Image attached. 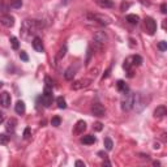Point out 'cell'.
I'll list each match as a JSON object with an SVG mask.
<instances>
[{"mask_svg":"<svg viewBox=\"0 0 167 167\" xmlns=\"http://www.w3.org/2000/svg\"><path fill=\"white\" fill-rule=\"evenodd\" d=\"M97 4L102 8H112L114 7L112 0H97Z\"/></svg>","mask_w":167,"mask_h":167,"instance_id":"20","label":"cell"},{"mask_svg":"<svg viewBox=\"0 0 167 167\" xmlns=\"http://www.w3.org/2000/svg\"><path fill=\"white\" fill-rule=\"evenodd\" d=\"M60 123H61V119L59 116H54L51 119V125H54V127H59Z\"/></svg>","mask_w":167,"mask_h":167,"instance_id":"27","label":"cell"},{"mask_svg":"<svg viewBox=\"0 0 167 167\" xmlns=\"http://www.w3.org/2000/svg\"><path fill=\"white\" fill-rule=\"evenodd\" d=\"M14 110L18 115H23L25 114V103H23L22 101H18L14 106Z\"/></svg>","mask_w":167,"mask_h":167,"instance_id":"19","label":"cell"},{"mask_svg":"<svg viewBox=\"0 0 167 167\" xmlns=\"http://www.w3.org/2000/svg\"><path fill=\"white\" fill-rule=\"evenodd\" d=\"M161 12L163 13V14H166V13H167V5L164 4V3L161 5Z\"/></svg>","mask_w":167,"mask_h":167,"instance_id":"34","label":"cell"},{"mask_svg":"<svg viewBox=\"0 0 167 167\" xmlns=\"http://www.w3.org/2000/svg\"><path fill=\"white\" fill-rule=\"evenodd\" d=\"M65 52H67V47L64 46V47H61V48H60L59 54H57V60H59V59H61V57H64Z\"/></svg>","mask_w":167,"mask_h":167,"instance_id":"29","label":"cell"},{"mask_svg":"<svg viewBox=\"0 0 167 167\" xmlns=\"http://www.w3.org/2000/svg\"><path fill=\"white\" fill-rule=\"evenodd\" d=\"M9 141V136H7L5 133H0V145H7Z\"/></svg>","mask_w":167,"mask_h":167,"instance_id":"26","label":"cell"},{"mask_svg":"<svg viewBox=\"0 0 167 167\" xmlns=\"http://www.w3.org/2000/svg\"><path fill=\"white\" fill-rule=\"evenodd\" d=\"M10 7L18 9V8L22 7V0H10Z\"/></svg>","mask_w":167,"mask_h":167,"instance_id":"24","label":"cell"},{"mask_svg":"<svg viewBox=\"0 0 167 167\" xmlns=\"http://www.w3.org/2000/svg\"><path fill=\"white\" fill-rule=\"evenodd\" d=\"M133 101H135V94L128 91V93L123 94V99H121V108L124 111H129L133 108Z\"/></svg>","mask_w":167,"mask_h":167,"instance_id":"2","label":"cell"},{"mask_svg":"<svg viewBox=\"0 0 167 167\" xmlns=\"http://www.w3.org/2000/svg\"><path fill=\"white\" fill-rule=\"evenodd\" d=\"M76 72H77V67H75V68H73V65H72V67H69L67 70H65V73H64V77H65V80H72V78L75 77Z\"/></svg>","mask_w":167,"mask_h":167,"instance_id":"16","label":"cell"},{"mask_svg":"<svg viewBox=\"0 0 167 167\" xmlns=\"http://www.w3.org/2000/svg\"><path fill=\"white\" fill-rule=\"evenodd\" d=\"M125 21H127L128 23H130V25H137L138 21H140V17H138L137 14H128L127 17H125Z\"/></svg>","mask_w":167,"mask_h":167,"instance_id":"17","label":"cell"},{"mask_svg":"<svg viewBox=\"0 0 167 167\" xmlns=\"http://www.w3.org/2000/svg\"><path fill=\"white\" fill-rule=\"evenodd\" d=\"M41 28V25L38 23V21L35 20H25L22 22V26H21V31L23 34V38H28L29 35H34V34L38 31V29Z\"/></svg>","mask_w":167,"mask_h":167,"instance_id":"1","label":"cell"},{"mask_svg":"<svg viewBox=\"0 0 167 167\" xmlns=\"http://www.w3.org/2000/svg\"><path fill=\"white\" fill-rule=\"evenodd\" d=\"M116 86H117V90H119L121 94H125V93H128V91H129V88H128V85H127V84H125L123 80H119V81H117V82H116Z\"/></svg>","mask_w":167,"mask_h":167,"instance_id":"15","label":"cell"},{"mask_svg":"<svg viewBox=\"0 0 167 167\" xmlns=\"http://www.w3.org/2000/svg\"><path fill=\"white\" fill-rule=\"evenodd\" d=\"M44 82H46V86H48V88H52V86H54V82H52V80L48 77V76L44 77Z\"/></svg>","mask_w":167,"mask_h":167,"instance_id":"30","label":"cell"},{"mask_svg":"<svg viewBox=\"0 0 167 167\" xmlns=\"http://www.w3.org/2000/svg\"><path fill=\"white\" fill-rule=\"evenodd\" d=\"M130 60H132L133 65H141L142 64V57L140 55H135V56H130Z\"/></svg>","mask_w":167,"mask_h":167,"instance_id":"21","label":"cell"},{"mask_svg":"<svg viewBox=\"0 0 167 167\" xmlns=\"http://www.w3.org/2000/svg\"><path fill=\"white\" fill-rule=\"evenodd\" d=\"M102 128H103V124H102V123H99V121H97L95 124H94V129L95 130H102Z\"/></svg>","mask_w":167,"mask_h":167,"instance_id":"33","label":"cell"},{"mask_svg":"<svg viewBox=\"0 0 167 167\" xmlns=\"http://www.w3.org/2000/svg\"><path fill=\"white\" fill-rule=\"evenodd\" d=\"M86 129V123L84 120H78L75 125V129H73V133L75 135H82Z\"/></svg>","mask_w":167,"mask_h":167,"instance_id":"11","label":"cell"},{"mask_svg":"<svg viewBox=\"0 0 167 167\" xmlns=\"http://www.w3.org/2000/svg\"><path fill=\"white\" fill-rule=\"evenodd\" d=\"M56 103H57V107H59V108H65V107H67V102H65V99L63 98V97H57Z\"/></svg>","mask_w":167,"mask_h":167,"instance_id":"22","label":"cell"},{"mask_svg":"<svg viewBox=\"0 0 167 167\" xmlns=\"http://www.w3.org/2000/svg\"><path fill=\"white\" fill-rule=\"evenodd\" d=\"M91 112H93V115H95V116H104V114H106V110H104V107L102 106L101 103H93V106H91Z\"/></svg>","mask_w":167,"mask_h":167,"instance_id":"8","label":"cell"},{"mask_svg":"<svg viewBox=\"0 0 167 167\" xmlns=\"http://www.w3.org/2000/svg\"><path fill=\"white\" fill-rule=\"evenodd\" d=\"M144 23H145V30L149 35H154L157 31V22L154 21V18L151 17H146L144 20Z\"/></svg>","mask_w":167,"mask_h":167,"instance_id":"4","label":"cell"},{"mask_svg":"<svg viewBox=\"0 0 167 167\" xmlns=\"http://www.w3.org/2000/svg\"><path fill=\"white\" fill-rule=\"evenodd\" d=\"M9 42H10V44H12L13 50H18V47H20V42H18V39L16 38V37H10Z\"/></svg>","mask_w":167,"mask_h":167,"instance_id":"23","label":"cell"},{"mask_svg":"<svg viewBox=\"0 0 167 167\" xmlns=\"http://www.w3.org/2000/svg\"><path fill=\"white\" fill-rule=\"evenodd\" d=\"M98 155H102V157H103V158H107V154H104L103 151H99V153H98Z\"/></svg>","mask_w":167,"mask_h":167,"instance_id":"39","label":"cell"},{"mask_svg":"<svg viewBox=\"0 0 167 167\" xmlns=\"http://www.w3.org/2000/svg\"><path fill=\"white\" fill-rule=\"evenodd\" d=\"M128 7H129V4H124V3H123V4H121V9H123V10H124V9H127Z\"/></svg>","mask_w":167,"mask_h":167,"instance_id":"38","label":"cell"},{"mask_svg":"<svg viewBox=\"0 0 167 167\" xmlns=\"http://www.w3.org/2000/svg\"><path fill=\"white\" fill-rule=\"evenodd\" d=\"M52 88H48V86H44V90H43V94L41 97V101H42V104L44 107H50L52 104Z\"/></svg>","mask_w":167,"mask_h":167,"instance_id":"3","label":"cell"},{"mask_svg":"<svg viewBox=\"0 0 167 167\" xmlns=\"http://www.w3.org/2000/svg\"><path fill=\"white\" fill-rule=\"evenodd\" d=\"M90 82H91V80H88V78H85V80H78V81H76V82L72 85V89L78 90V89L86 88V86L90 85Z\"/></svg>","mask_w":167,"mask_h":167,"instance_id":"12","label":"cell"},{"mask_svg":"<svg viewBox=\"0 0 167 167\" xmlns=\"http://www.w3.org/2000/svg\"><path fill=\"white\" fill-rule=\"evenodd\" d=\"M30 136H31L30 128H25V130H23V138H29Z\"/></svg>","mask_w":167,"mask_h":167,"instance_id":"32","label":"cell"},{"mask_svg":"<svg viewBox=\"0 0 167 167\" xmlns=\"http://www.w3.org/2000/svg\"><path fill=\"white\" fill-rule=\"evenodd\" d=\"M90 56H91V48L89 47V48H88V57H86V64H88L89 60H90Z\"/></svg>","mask_w":167,"mask_h":167,"instance_id":"35","label":"cell"},{"mask_svg":"<svg viewBox=\"0 0 167 167\" xmlns=\"http://www.w3.org/2000/svg\"><path fill=\"white\" fill-rule=\"evenodd\" d=\"M3 121H4V115H3L1 112H0V124H1Z\"/></svg>","mask_w":167,"mask_h":167,"instance_id":"40","label":"cell"},{"mask_svg":"<svg viewBox=\"0 0 167 167\" xmlns=\"http://www.w3.org/2000/svg\"><path fill=\"white\" fill-rule=\"evenodd\" d=\"M158 50H161V51H166L167 50V42L162 41L158 43Z\"/></svg>","mask_w":167,"mask_h":167,"instance_id":"28","label":"cell"},{"mask_svg":"<svg viewBox=\"0 0 167 167\" xmlns=\"http://www.w3.org/2000/svg\"><path fill=\"white\" fill-rule=\"evenodd\" d=\"M97 138L95 136L93 135H88V136H84L82 138H81V142L84 144V145H93V144H95Z\"/></svg>","mask_w":167,"mask_h":167,"instance_id":"14","label":"cell"},{"mask_svg":"<svg viewBox=\"0 0 167 167\" xmlns=\"http://www.w3.org/2000/svg\"><path fill=\"white\" fill-rule=\"evenodd\" d=\"M89 16H90L94 21H97L99 25L107 26V25H110V23H111V18L107 17V16H104V14H89Z\"/></svg>","mask_w":167,"mask_h":167,"instance_id":"6","label":"cell"},{"mask_svg":"<svg viewBox=\"0 0 167 167\" xmlns=\"http://www.w3.org/2000/svg\"><path fill=\"white\" fill-rule=\"evenodd\" d=\"M10 104V95L8 91H3L0 94V106L4 107V108H8Z\"/></svg>","mask_w":167,"mask_h":167,"instance_id":"9","label":"cell"},{"mask_svg":"<svg viewBox=\"0 0 167 167\" xmlns=\"http://www.w3.org/2000/svg\"><path fill=\"white\" fill-rule=\"evenodd\" d=\"M31 44H33V48L37 52H43L44 51V46H43V42L39 37H34L33 41H31Z\"/></svg>","mask_w":167,"mask_h":167,"instance_id":"10","label":"cell"},{"mask_svg":"<svg viewBox=\"0 0 167 167\" xmlns=\"http://www.w3.org/2000/svg\"><path fill=\"white\" fill-rule=\"evenodd\" d=\"M3 85H4V84H3V82H1V81H0V89H1V88H3Z\"/></svg>","mask_w":167,"mask_h":167,"instance_id":"43","label":"cell"},{"mask_svg":"<svg viewBox=\"0 0 167 167\" xmlns=\"http://www.w3.org/2000/svg\"><path fill=\"white\" fill-rule=\"evenodd\" d=\"M76 166H77V167H85V163H84V162L82 161H76Z\"/></svg>","mask_w":167,"mask_h":167,"instance_id":"36","label":"cell"},{"mask_svg":"<svg viewBox=\"0 0 167 167\" xmlns=\"http://www.w3.org/2000/svg\"><path fill=\"white\" fill-rule=\"evenodd\" d=\"M0 23L5 28H12L14 25V17H12L10 14H4L0 17Z\"/></svg>","mask_w":167,"mask_h":167,"instance_id":"7","label":"cell"},{"mask_svg":"<svg viewBox=\"0 0 167 167\" xmlns=\"http://www.w3.org/2000/svg\"><path fill=\"white\" fill-rule=\"evenodd\" d=\"M16 124H17V120H16V119H9V120H8V121H7V127H5L7 132H10V133L14 132Z\"/></svg>","mask_w":167,"mask_h":167,"instance_id":"18","label":"cell"},{"mask_svg":"<svg viewBox=\"0 0 167 167\" xmlns=\"http://www.w3.org/2000/svg\"><path fill=\"white\" fill-rule=\"evenodd\" d=\"M167 114V108L166 106H158L155 110H154V117H157V119H161V117H163L164 115Z\"/></svg>","mask_w":167,"mask_h":167,"instance_id":"13","label":"cell"},{"mask_svg":"<svg viewBox=\"0 0 167 167\" xmlns=\"http://www.w3.org/2000/svg\"><path fill=\"white\" fill-rule=\"evenodd\" d=\"M93 39H94V43L98 44V47L101 48V47L107 42V34L104 33V31H97V33L94 34Z\"/></svg>","mask_w":167,"mask_h":167,"instance_id":"5","label":"cell"},{"mask_svg":"<svg viewBox=\"0 0 167 167\" xmlns=\"http://www.w3.org/2000/svg\"><path fill=\"white\" fill-rule=\"evenodd\" d=\"M103 142H104V148H106L107 150H111L112 146H114V144H112V140H111L110 137H106V138H104Z\"/></svg>","mask_w":167,"mask_h":167,"instance_id":"25","label":"cell"},{"mask_svg":"<svg viewBox=\"0 0 167 167\" xmlns=\"http://www.w3.org/2000/svg\"><path fill=\"white\" fill-rule=\"evenodd\" d=\"M103 164H106V166H111V163H110L108 161H104V162H103Z\"/></svg>","mask_w":167,"mask_h":167,"instance_id":"42","label":"cell"},{"mask_svg":"<svg viewBox=\"0 0 167 167\" xmlns=\"http://www.w3.org/2000/svg\"><path fill=\"white\" fill-rule=\"evenodd\" d=\"M159 148H161V146H159V144H158V142L154 144V149H159Z\"/></svg>","mask_w":167,"mask_h":167,"instance_id":"41","label":"cell"},{"mask_svg":"<svg viewBox=\"0 0 167 167\" xmlns=\"http://www.w3.org/2000/svg\"><path fill=\"white\" fill-rule=\"evenodd\" d=\"M20 57H21V60H22V61H29V56H28V54H26L25 51H21L20 52Z\"/></svg>","mask_w":167,"mask_h":167,"instance_id":"31","label":"cell"},{"mask_svg":"<svg viewBox=\"0 0 167 167\" xmlns=\"http://www.w3.org/2000/svg\"><path fill=\"white\" fill-rule=\"evenodd\" d=\"M110 72H111V68H108V69H107L106 72H104V75H103V77H102V78H103V80H104V78H107V77H108V76H110Z\"/></svg>","mask_w":167,"mask_h":167,"instance_id":"37","label":"cell"}]
</instances>
